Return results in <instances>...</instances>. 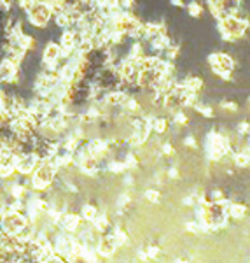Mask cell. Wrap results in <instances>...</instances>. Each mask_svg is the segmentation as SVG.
<instances>
[{"mask_svg":"<svg viewBox=\"0 0 250 263\" xmlns=\"http://www.w3.org/2000/svg\"><path fill=\"white\" fill-rule=\"evenodd\" d=\"M221 107L226 109V111H231V113H238V104H236V102H222Z\"/></svg>","mask_w":250,"mask_h":263,"instance_id":"cell-12","label":"cell"},{"mask_svg":"<svg viewBox=\"0 0 250 263\" xmlns=\"http://www.w3.org/2000/svg\"><path fill=\"white\" fill-rule=\"evenodd\" d=\"M171 4L177 5V7H186V4H184L182 0H171Z\"/></svg>","mask_w":250,"mask_h":263,"instance_id":"cell-17","label":"cell"},{"mask_svg":"<svg viewBox=\"0 0 250 263\" xmlns=\"http://www.w3.org/2000/svg\"><path fill=\"white\" fill-rule=\"evenodd\" d=\"M35 163H37V158H35V155H32V153H25V155H21L20 158H18L16 162V167L20 172H30L32 168L35 167Z\"/></svg>","mask_w":250,"mask_h":263,"instance_id":"cell-3","label":"cell"},{"mask_svg":"<svg viewBox=\"0 0 250 263\" xmlns=\"http://www.w3.org/2000/svg\"><path fill=\"white\" fill-rule=\"evenodd\" d=\"M186 144H188V146L196 147V141H194V137H191V135H189V137L186 139Z\"/></svg>","mask_w":250,"mask_h":263,"instance_id":"cell-16","label":"cell"},{"mask_svg":"<svg viewBox=\"0 0 250 263\" xmlns=\"http://www.w3.org/2000/svg\"><path fill=\"white\" fill-rule=\"evenodd\" d=\"M226 214H229V216L240 219V217H243L247 214V207H245V205H242V204H233L229 207V211H226Z\"/></svg>","mask_w":250,"mask_h":263,"instance_id":"cell-6","label":"cell"},{"mask_svg":"<svg viewBox=\"0 0 250 263\" xmlns=\"http://www.w3.org/2000/svg\"><path fill=\"white\" fill-rule=\"evenodd\" d=\"M116 239L114 237H105L102 239V244H100V251L104 255H110L114 249H116Z\"/></svg>","mask_w":250,"mask_h":263,"instance_id":"cell-5","label":"cell"},{"mask_svg":"<svg viewBox=\"0 0 250 263\" xmlns=\"http://www.w3.org/2000/svg\"><path fill=\"white\" fill-rule=\"evenodd\" d=\"M49 18H51V9L47 7V5L37 4L30 11V21H32L35 26H44L47 21H49Z\"/></svg>","mask_w":250,"mask_h":263,"instance_id":"cell-1","label":"cell"},{"mask_svg":"<svg viewBox=\"0 0 250 263\" xmlns=\"http://www.w3.org/2000/svg\"><path fill=\"white\" fill-rule=\"evenodd\" d=\"M154 128H156V132L163 134V132H167L168 121H167V120H156V121H154Z\"/></svg>","mask_w":250,"mask_h":263,"instance_id":"cell-10","label":"cell"},{"mask_svg":"<svg viewBox=\"0 0 250 263\" xmlns=\"http://www.w3.org/2000/svg\"><path fill=\"white\" fill-rule=\"evenodd\" d=\"M58 56H60V48L56 46V44H49V46L46 48V51H44V58H46L47 62H54Z\"/></svg>","mask_w":250,"mask_h":263,"instance_id":"cell-7","label":"cell"},{"mask_svg":"<svg viewBox=\"0 0 250 263\" xmlns=\"http://www.w3.org/2000/svg\"><path fill=\"white\" fill-rule=\"evenodd\" d=\"M238 132H240V134H250V123H247V121L240 123V125H238Z\"/></svg>","mask_w":250,"mask_h":263,"instance_id":"cell-13","label":"cell"},{"mask_svg":"<svg viewBox=\"0 0 250 263\" xmlns=\"http://www.w3.org/2000/svg\"><path fill=\"white\" fill-rule=\"evenodd\" d=\"M83 216L91 221V219H95V217L98 216V211H96L95 207H91V205H86V207L83 209Z\"/></svg>","mask_w":250,"mask_h":263,"instance_id":"cell-8","label":"cell"},{"mask_svg":"<svg viewBox=\"0 0 250 263\" xmlns=\"http://www.w3.org/2000/svg\"><path fill=\"white\" fill-rule=\"evenodd\" d=\"M163 151H165V155H168V156L175 155V149L171 147V144H165V146H163Z\"/></svg>","mask_w":250,"mask_h":263,"instance_id":"cell-15","label":"cell"},{"mask_svg":"<svg viewBox=\"0 0 250 263\" xmlns=\"http://www.w3.org/2000/svg\"><path fill=\"white\" fill-rule=\"evenodd\" d=\"M77 223H79V217L77 216H68L67 219H65V226H67L68 230H74L75 226H77Z\"/></svg>","mask_w":250,"mask_h":263,"instance_id":"cell-11","label":"cell"},{"mask_svg":"<svg viewBox=\"0 0 250 263\" xmlns=\"http://www.w3.org/2000/svg\"><path fill=\"white\" fill-rule=\"evenodd\" d=\"M2 225H4L5 232H9V234H18L21 228H25V219L18 213H11L2 219Z\"/></svg>","mask_w":250,"mask_h":263,"instance_id":"cell-2","label":"cell"},{"mask_svg":"<svg viewBox=\"0 0 250 263\" xmlns=\"http://www.w3.org/2000/svg\"><path fill=\"white\" fill-rule=\"evenodd\" d=\"M53 177H54V170L51 165H42V167H39L37 172H35V181L42 183V186H44V184H49L51 181H53Z\"/></svg>","mask_w":250,"mask_h":263,"instance_id":"cell-4","label":"cell"},{"mask_svg":"<svg viewBox=\"0 0 250 263\" xmlns=\"http://www.w3.org/2000/svg\"><path fill=\"white\" fill-rule=\"evenodd\" d=\"M188 11H189V14L194 18L201 16V5L198 4V2H191V4L188 5Z\"/></svg>","mask_w":250,"mask_h":263,"instance_id":"cell-9","label":"cell"},{"mask_svg":"<svg viewBox=\"0 0 250 263\" xmlns=\"http://www.w3.org/2000/svg\"><path fill=\"white\" fill-rule=\"evenodd\" d=\"M146 195H147V198H149L150 202H158L159 200V191H154V190H149Z\"/></svg>","mask_w":250,"mask_h":263,"instance_id":"cell-14","label":"cell"}]
</instances>
